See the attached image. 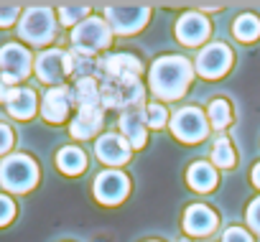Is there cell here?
Segmentation results:
<instances>
[{"label":"cell","mask_w":260,"mask_h":242,"mask_svg":"<svg viewBox=\"0 0 260 242\" xmlns=\"http://www.w3.org/2000/svg\"><path fill=\"white\" fill-rule=\"evenodd\" d=\"M194 79V64L184 56H161L151 64L148 72V87L156 97L171 102L186 94L189 84Z\"/></svg>","instance_id":"cell-1"},{"label":"cell","mask_w":260,"mask_h":242,"mask_svg":"<svg viewBox=\"0 0 260 242\" xmlns=\"http://www.w3.org/2000/svg\"><path fill=\"white\" fill-rule=\"evenodd\" d=\"M146 89L138 77H122V79H102L100 82V99L102 110H122L130 112L141 107Z\"/></svg>","instance_id":"cell-2"},{"label":"cell","mask_w":260,"mask_h":242,"mask_svg":"<svg viewBox=\"0 0 260 242\" xmlns=\"http://www.w3.org/2000/svg\"><path fill=\"white\" fill-rule=\"evenodd\" d=\"M18 36L31 46H46L56 36V16L49 6H31L18 21Z\"/></svg>","instance_id":"cell-3"},{"label":"cell","mask_w":260,"mask_h":242,"mask_svg":"<svg viewBox=\"0 0 260 242\" xmlns=\"http://www.w3.org/2000/svg\"><path fill=\"white\" fill-rule=\"evenodd\" d=\"M0 184L13 194H26L39 184V166L31 156L16 153L0 163Z\"/></svg>","instance_id":"cell-4"},{"label":"cell","mask_w":260,"mask_h":242,"mask_svg":"<svg viewBox=\"0 0 260 242\" xmlns=\"http://www.w3.org/2000/svg\"><path fill=\"white\" fill-rule=\"evenodd\" d=\"M112 41V31L105 23V18L89 16L87 21H82L79 26L72 28V46L74 51H82L87 56H94L97 51H105Z\"/></svg>","instance_id":"cell-5"},{"label":"cell","mask_w":260,"mask_h":242,"mask_svg":"<svg viewBox=\"0 0 260 242\" xmlns=\"http://www.w3.org/2000/svg\"><path fill=\"white\" fill-rule=\"evenodd\" d=\"M151 18V8L148 6H107L105 8V23L110 26L112 33L117 36H133L138 33Z\"/></svg>","instance_id":"cell-6"},{"label":"cell","mask_w":260,"mask_h":242,"mask_svg":"<svg viewBox=\"0 0 260 242\" xmlns=\"http://www.w3.org/2000/svg\"><path fill=\"white\" fill-rule=\"evenodd\" d=\"M169 125L174 138H179L181 143H202L209 135V120L199 107H181L179 112H174Z\"/></svg>","instance_id":"cell-7"},{"label":"cell","mask_w":260,"mask_h":242,"mask_svg":"<svg viewBox=\"0 0 260 242\" xmlns=\"http://www.w3.org/2000/svg\"><path fill=\"white\" fill-rule=\"evenodd\" d=\"M34 69V59L31 51L23 49L21 44H6L0 49V79L16 84L21 79H26Z\"/></svg>","instance_id":"cell-8"},{"label":"cell","mask_w":260,"mask_h":242,"mask_svg":"<svg viewBox=\"0 0 260 242\" xmlns=\"http://www.w3.org/2000/svg\"><path fill=\"white\" fill-rule=\"evenodd\" d=\"M36 77L44 82V84H51V87H61V82L72 74V66H69V51H61V49H46L44 54L36 56Z\"/></svg>","instance_id":"cell-9"},{"label":"cell","mask_w":260,"mask_h":242,"mask_svg":"<svg viewBox=\"0 0 260 242\" xmlns=\"http://www.w3.org/2000/svg\"><path fill=\"white\" fill-rule=\"evenodd\" d=\"M194 69L204 79H219L232 69V51L227 44H209L199 51Z\"/></svg>","instance_id":"cell-10"},{"label":"cell","mask_w":260,"mask_h":242,"mask_svg":"<svg viewBox=\"0 0 260 242\" xmlns=\"http://www.w3.org/2000/svg\"><path fill=\"white\" fill-rule=\"evenodd\" d=\"M141 69H143V64L133 54H107L94 66V72L100 74V82L102 79H122V77H141Z\"/></svg>","instance_id":"cell-11"},{"label":"cell","mask_w":260,"mask_h":242,"mask_svg":"<svg viewBox=\"0 0 260 242\" xmlns=\"http://www.w3.org/2000/svg\"><path fill=\"white\" fill-rule=\"evenodd\" d=\"M130 191V181L125 174H120L117 168L115 171H102L97 179H94V196L97 201L107 204V206H115L120 204Z\"/></svg>","instance_id":"cell-12"},{"label":"cell","mask_w":260,"mask_h":242,"mask_svg":"<svg viewBox=\"0 0 260 242\" xmlns=\"http://www.w3.org/2000/svg\"><path fill=\"white\" fill-rule=\"evenodd\" d=\"M72 89L69 87H51L44 99H41V115L46 123H64V120L69 117V110H72Z\"/></svg>","instance_id":"cell-13"},{"label":"cell","mask_w":260,"mask_h":242,"mask_svg":"<svg viewBox=\"0 0 260 242\" xmlns=\"http://www.w3.org/2000/svg\"><path fill=\"white\" fill-rule=\"evenodd\" d=\"M209 33H212V23L202 13H184L176 23V39L184 46H199L209 39Z\"/></svg>","instance_id":"cell-14"},{"label":"cell","mask_w":260,"mask_h":242,"mask_svg":"<svg viewBox=\"0 0 260 242\" xmlns=\"http://www.w3.org/2000/svg\"><path fill=\"white\" fill-rule=\"evenodd\" d=\"M130 148L127 141L117 133H105L102 138H97V146H94V153L102 163L107 166H122L130 161Z\"/></svg>","instance_id":"cell-15"},{"label":"cell","mask_w":260,"mask_h":242,"mask_svg":"<svg viewBox=\"0 0 260 242\" xmlns=\"http://www.w3.org/2000/svg\"><path fill=\"white\" fill-rule=\"evenodd\" d=\"M102 125H105V110L102 107H82L77 112V117L72 120L69 133L77 141H87V138H94Z\"/></svg>","instance_id":"cell-16"},{"label":"cell","mask_w":260,"mask_h":242,"mask_svg":"<svg viewBox=\"0 0 260 242\" xmlns=\"http://www.w3.org/2000/svg\"><path fill=\"white\" fill-rule=\"evenodd\" d=\"M184 229L191 237H207L217 229V214L204 204H191L184 214Z\"/></svg>","instance_id":"cell-17"},{"label":"cell","mask_w":260,"mask_h":242,"mask_svg":"<svg viewBox=\"0 0 260 242\" xmlns=\"http://www.w3.org/2000/svg\"><path fill=\"white\" fill-rule=\"evenodd\" d=\"M120 135L127 141L130 148H143L146 146V138H148V125L141 112L130 110V112H122L120 117Z\"/></svg>","instance_id":"cell-18"},{"label":"cell","mask_w":260,"mask_h":242,"mask_svg":"<svg viewBox=\"0 0 260 242\" xmlns=\"http://www.w3.org/2000/svg\"><path fill=\"white\" fill-rule=\"evenodd\" d=\"M217 181H219L217 168H214L212 163H207V161H197V163H191L189 171H186V184H189L194 191H199V194L212 191V189L217 186Z\"/></svg>","instance_id":"cell-19"},{"label":"cell","mask_w":260,"mask_h":242,"mask_svg":"<svg viewBox=\"0 0 260 242\" xmlns=\"http://www.w3.org/2000/svg\"><path fill=\"white\" fill-rule=\"evenodd\" d=\"M72 102L82 107H102V99H100V84L94 77H87V79H77L74 87H72Z\"/></svg>","instance_id":"cell-20"},{"label":"cell","mask_w":260,"mask_h":242,"mask_svg":"<svg viewBox=\"0 0 260 242\" xmlns=\"http://www.w3.org/2000/svg\"><path fill=\"white\" fill-rule=\"evenodd\" d=\"M6 107H8L11 117H16V120H28V117H34V112H36V107H39L36 92L28 89V87H23V89L16 92V97H13Z\"/></svg>","instance_id":"cell-21"},{"label":"cell","mask_w":260,"mask_h":242,"mask_svg":"<svg viewBox=\"0 0 260 242\" xmlns=\"http://www.w3.org/2000/svg\"><path fill=\"white\" fill-rule=\"evenodd\" d=\"M56 166L61 174L67 176H79L84 168H87V156L84 151H79L77 146H67L56 153Z\"/></svg>","instance_id":"cell-22"},{"label":"cell","mask_w":260,"mask_h":242,"mask_svg":"<svg viewBox=\"0 0 260 242\" xmlns=\"http://www.w3.org/2000/svg\"><path fill=\"white\" fill-rule=\"evenodd\" d=\"M232 33H235V39L242 41V44H250V41L260 39V18L252 16V13L237 16L235 23H232Z\"/></svg>","instance_id":"cell-23"},{"label":"cell","mask_w":260,"mask_h":242,"mask_svg":"<svg viewBox=\"0 0 260 242\" xmlns=\"http://www.w3.org/2000/svg\"><path fill=\"white\" fill-rule=\"evenodd\" d=\"M209 158H212V163L217 168H232L235 166V148H232L227 135H217V141L212 143Z\"/></svg>","instance_id":"cell-24"},{"label":"cell","mask_w":260,"mask_h":242,"mask_svg":"<svg viewBox=\"0 0 260 242\" xmlns=\"http://www.w3.org/2000/svg\"><path fill=\"white\" fill-rule=\"evenodd\" d=\"M207 120H209V125H214L217 130H224L230 123H232V107L227 99H212L209 102V110H207Z\"/></svg>","instance_id":"cell-25"},{"label":"cell","mask_w":260,"mask_h":242,"mask_svg":"<svg viewBox=\"0 0 260 242\" xmlns=\"http://www.w3.org/2000/svg\"><path fill=\"white\" fill-rule=\"evenodd\" d=\"M87 16H89V6L87 3H64V6H59V21L64 26L74 28L82 21H87Z\"/></svg>","instance_id":"cell-26"},{"label":"cell","mask_w":260,"mask_h":242,"mask_svg":"<svg viewBox=\"0 0 260 242\" xmlns=\"http://www.w3.org/2000/svg\"><path fill=\"white\" fill-rule=\"evenodd\" d=\"M69 66H72V77L74 79H87V77H92L97 61L92 56L82 54V51H69Z\"/></svg>","instance_id":"cell-27"},{"label":"cell","mask_w":260,"mask_h":242,"mask_svg":"<svg viewBox=\"0 0 260 242\" xmlns=\"http://www.w3.org/2000/svg\"><path fill=\"white\" fill-rule=\"evenodd\" d=\"M143 120H146V125L148 128H164L166 123H169V112H166V107L164 105H158V102H148L146 105V110H143Z\"/></svg>","instance_id":"cell-28"},{"label":"cell","mask_w":260,"mask_h":242,"mask_svg":"<svg viewBox=\"0 0 260 242\" xmlns=\"http://www.w3.org/2000/svg\"><path fill=\"white\" fill-rule=\"evenodd\" d=\"M21 21V6L16 3H0V28H8Z\"/></svg>","instance_id":"cell-29"},{"label":"cell","mask_w":260,"mask_h":242,"mask_svg":"<svg viewBox=\"0 0 260 242\" xmlns=\"http://www.w3.org/2000/svg\"><path fill=\"white\" fill-rule=\"evenodd\" d=\"M16 217V201L0 194V227L11 224V219Z\"/></svg>","instance_id":"cell-30"},{"label":"cell","mask_w":260,"mask_h":242,"mask_svg":"<svg viewBox=\"0 0 260 242\" xmlns=\"http://www.w3.org/2000/svg\"><path fill=\"white\" fill-rule=\"evenodd\" d=\"M247 224H250V229L260 237V196L252 199L250 206H247Z\"/></svg>","instance_id":"cell-31"},{"label":"cell","mask_w":260,"mask_h":242,"mask_svg":"<svg viewBox=\"0 0 260 242\" xmlns=\"http://www.w3.org/2000/svg\"><path fill=\"white\" fill-rule=\"evenodd\" d=\"M222 242H252L250 232L242 229V227H230L224 234H222Z\"/></svg>","instance_id":"cell-32"},{"label":"cell","mask_w":260,"mask_h":242,"mask_svg":"<svg viewBox=\"0 0 260 242\" xmlns=\"http://www.w3.org/2000/svg\"><path fill=\"white\" fill-rule=\"evenodd\" d=\"M13 148V130L0 123V156H6Z\"/></svg>","instance_id":"cell-33"},{"label":"cell","mask_w":260,"mask_h":242,"mask_svg":"<svg viewBox=\"0 0 260 242\" xmlns=\"http://www.w3.org/2000/svg\"><path fill=\"white\" fill-rule=\"evenodd\" d=\"M16 92H18L16 84H8V82L0 79V102H6V105H8V102L16 97Z\"/></svg>","instance_id":"cell-34"},{"label":"cell","mask_w":260,"mask_h":242,"mask_svg":"<svg viewBox=\"0 0 260 242\" xmlns=\"http://www.w3.org/2000/svg\"><path fill=\"white\" fill-rule=\"evenodd\" d=\"M222 8H224L222 3H202V6H199V13H202V11H222Z\"/></svg>","instance_id":"cell-35"},{"label":"cell","mask_w":260,"mask_h":242,"mask_svg":"<svg viewBox=\"0 0 260 242\" xmlns=\"http://www.w3.org/2000/svg\"><path fill=\"white\" fill-rule=\"evenodd\" d=\"M250 179H252V184L260 189V163H255V166H252V174H250Z\"/></svg>","instance_id":"cell-36"},{"label":"cell","mask_w":260,"mask_h":242,"mask_svg":"<svg viewBox=\"0 0 260 242\" xmlns=\"http://www.w3.org/2000/svg\"><path fill=\"white\" fill-rule=\"evenodd\" d=\"M179 242H191V239H179Z\"/></svg>","instance_id":"cell-37"}]
</instances>
